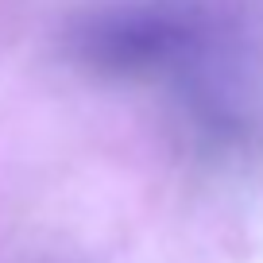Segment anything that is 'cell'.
<instances>
[{
    "label": "cell",
    "instance_id": "6da1fadb",
    "mask_svg": "<svg viewBox=\"0 0 263 263\" xmlns=\"http://www.w3.org/2000/svg\"><path fill=\"white\" fill-rule=\"evenodd\" d=\"M205 24L178 4H124L89 16L74 31V54L101 74L147 78L178 74L201 58Z\"/></svg>",
    "mask_w": 263,
    "mask_h": 263
}]
</instances>
